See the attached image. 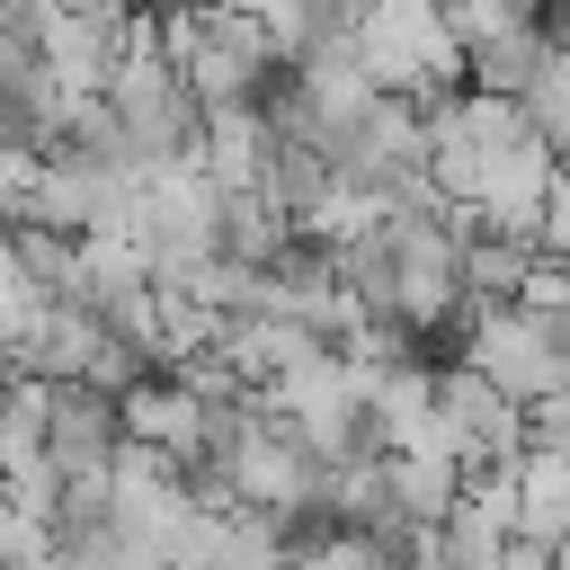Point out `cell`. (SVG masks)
Returning <instances> with one entry per match:
<instances>
[{
	"mask_svg": "<svg viewBox=\"0 0 570 570\" xmlns=\"http://www.w3.org/2000/svg\"><path fill=\"white\" fill-rule=\"evenodd\" d=\"M62 0H0V27H18V36H36L45 18H53Z\"/></svg>",
	"mask_w": 570,
	"mask_h": 570,
	"instance_id": "12",
	"label": "cell"
},
{
	"mask_svg": "<svg viewBox=\"0 0 570 570\" xmlns=\"http://www.w3.org/2000/svg\"><path fill=\"white\" fill-rule=\"evenodd\" d=\"M454 365L481 374V383H490L499 401H517V410H543V401L570 392V356H561L517 303H463V312H454Z\"/></svg>",
	"mask_w": 570,
	"mask_h": 570,
	"instance_id": "1",
	"label": "cell"
},
{
	"mask_svg": "<svg viewBox=\"0 0 570 570\" xmlns=\"http://www.w3.org/2000/svg\"><path fill=\"white\" fill-rule=\"evenodd\" d=\"M534 258H543V249H517V240H499V232H472V240H463V303H517L525 276H534Z\"/></svg>",
	"mask_w": 570,
	"mask_h": 570,
	"instance_id": "7",
	"label": "cell"
},
{
	"mask_svg": "<svg viewBox=\"0 0 570 570\" xmlns=\"http://www.w3.org/2000/svg\"><path fill=\"white\" fill-rule=\"evenodd\" d=\"M490 570H552V552H543V543H525V534H508V543L490 552Z\"/></svg>",
	"mask_w": 570,
	"mask_h": 570,
	"instance_id": "11",
	"label": "cell"
},
{
	"mask_svg": "<svg viewBox=\"0 0 570 570\" xmlns=\"http://www.w3.org/2000/svg\"><path fill=\"white\" fill-rule=\"evenodd\" d=\"M116 401H98L89 383H45V463L53 472H107L116 454Z\"/></svg>",
	"mask_w": 570,
	"mask_h": 570,
	"instance_id": "3",
	"label": "cell"
},
{
	"mask_svg": "<svg viewBox=\"0 0 570 570\" xmlns=\"http://www.w3.org/2000/svg\"><path fill=\"white\" fill-rule=\"evenodd\" d=\"M53 561V525H36V517H0V570H45Z\"/></svg>",
	"mask_w": 570,
	"mask_h": 570,
	"instance_id": "8",
	"label": "cell"
},
{
	"mask_svg": "<svg viewBox=\"0 0 570 570\" xmlns=\"http://www.w3.org/2000/svg\"><path fill=\"white\" fill-rule=\"evenodd\" d=\"M552 570H570V543H561V552H552Z\"/></svg>",
	"mask_w": 570,
	"mask_h": 570,
	"instance_id": "13",
	"label": "cell"
},
{
	"mask_svg": "<svg viewBox=\"0 0 570 570\" xmlns=\"http://www.w3.org/2000/svg\"><path fill=\"white\" fill-rule=\"evenodd\" d=\"M107 116H116V134H125V151H134V169H160V160H187L196 151V134H205V107L187 98V80L169 71V53H116V71H107Z\"/></svg>",
	"mask_w": 570,
	"mask_h": 570,
	"instance_id": "2",
	"label": "cell"
},
{
	"mask_svg": "<svg viewBox=\"0 0 570 570\" xmlns=\"http://www.w3.org/2000/svg\"><path fill=\"white\" fill-rule=\"evenodd\" d=\"M187 160L205 169L214 196H258V178H267V125H258V107H223V116H205V134H196Z\"/></svg>",
	"mask_w": 570,
	"mask_h": 570,
	"instance_id": "4",
	"label": "cell"
},
{
	"mask_svg": "<svg viewBox=\"0 0 570 570\" xmlns=\"http://www.w3.org/2000/svg\"><path fill=\"white\" fill-rule=\"evenodd\" d=\"M0 517H9V490H0Z\"/></svg>",
	"mask_w": 570,
	"mask_h": 570,
	"instance_id": "14",
	"label": "cell"
},
{
	"mask_svg": "<svg viewBox=\"0 0 570 570\" xmlns=\"http://www.w3.org/2000/svg\"><path fill=\"white\" fill-rule=\"evenodd\" d=\"M517 534L543 543V552L570 543V454H534L525 445V463H517Z\"/></svg>",
	"mask_w": 570,
	"mask_h": 570,
	"instance_id": "5",
	"label": "cell"
},
{
	"mask_svg": "<svg viewBox=\"0 0 570 570\" xmlns=\"http://www.w3.org/2000/svg\"><path fill=\"white\" fill-rule=\"evenodd\" d=\"M517 312H525V321H561V312H570V267H561V258H534Z\"/></svg>",
	"mask_w": 570,
	"mask_h": 570,
	"instance_id": "9",
	"label": "cell"
},
{
	"mask_svg": "<svg viewBox=\"0 0 570 570\" xmlns=\"http://www.w3.org/2000/svg\"><path fill=\"white\" fill-rule=\"evenodd\" d=\"M383 481H392V508L410 525H445L454 499H463V463L454 454H383Z\"/></svg>",
	"mask_w": 570,
	"mask_h": 570,
	"instance_id": "6",
	"label": "cell"
},
{
	"mask_svg": "<svg viewBox=\"0 0 570 570\" xmlns=\"http://www.w3.org/2000/svg\"><path fill=\"white\" fill-rule=\"evenodd\" d=\"M543 258H561L570 267V160L552 169V187H543Z\"/></svg>",
	"mask_w": 570,
	"mask_h": 570,
	"instance_id": "10",
	"label": "cell"
}]
</instances>
